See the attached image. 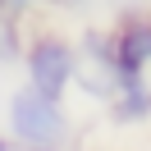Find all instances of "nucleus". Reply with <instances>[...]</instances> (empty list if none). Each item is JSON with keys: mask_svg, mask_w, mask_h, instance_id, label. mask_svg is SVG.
<instances>
[{"mask_svg": "<svg viewBox=\"0 0 151 151\" xmlns=\"http://www.w3.org/2000/svg\"><path fill=\"white\" fill-rule=\"evenodd\" d=\"M5 137L14 151H69L73 147L69 105L19 83L5 96Z\"/></svg>", "mask_w": 151, "mask_h": 151, "instance_id": "1", "label": "nucleus"}, {"mask_svg": "<svg viewBox=\"0 0 151 151\" xmlns=\"http://www.w3.org/2000/svg\"><path fill=\"white\" fill-rule=\"evenodd\" d=\"M19 64H23V87L50 96V101H69V92H73V69H78L73 37H64V32H55V28H37L23 41Z\"/></svg>", "mask_w": 151, "mask_h": 151, "instance_id": "2", "label": "nucleus"}, {"mask_svg": "<svg viewBox=\"0 0 151 151\" xmlns=\"http://www.w3.org/2000/svg\"><path fill=\"white\" fill-rule=\"evenodd\" d=\"M78 46V69H73V92L96 105H110V96L124 87L119 64H114V32L110 28H87Z\"/></svg>", "mask_w": 151, "mask_h": 151, "instance_id": "3", "label": "nucleus"}, {"mask_svg": "<svg viewBox=\"0 0 151 151\" xmlns=\"http://www.w3.org/2000/svg\"><path fill=\"white\" fill-rule=\"evenodd\" d=\"M110 119L119 128H137V124L151 119V78H128L110 96Z\"/></svg>", "mask_w": 151, "mask_h": 151, "instance_id": "4", "label": "nucleus"}, {"mask_svg": "<svg viewBox=\"0 0 151 151\" xmlns=\"http://www.w3.org/2000/svg\"><path fill=\"white\" fill-rule=\"evenodd\" d=\"M23 23L19 19H9V14H0V64H19V55H23Z\"/></svg>", "mask_w": 151, "mask_h": 151, "instance_id": "5", "label": "nucleus"}, {"mask_svg": "<svg viewBox=\"0 0 151 151\" xmlns=\"http://www.w3.org/2000/svg\"><path fill=\"white\" fill-rule=\"evenodd\" d=\"M37 9H46V0H0V14H9L19 23H28Z\"/></svg>", "mask_w": 151, "mask_h": 151, "instance_id": "6", "label": "nucleus"}, {"mask_svg": "<svg viewBox=\"0 0 151 151\" xmlns=\"http://www.w3.org/2000/svg\"><path fill=\"white\" fill-rule=\"evenodd\" d=\"M0 151H14V147H9V137H5V128H0Z\"/></svg>", "mask_w": 151, "mask_h": 151, "instance_id": "7", "label": "nucleus"}]
</instances>
